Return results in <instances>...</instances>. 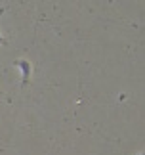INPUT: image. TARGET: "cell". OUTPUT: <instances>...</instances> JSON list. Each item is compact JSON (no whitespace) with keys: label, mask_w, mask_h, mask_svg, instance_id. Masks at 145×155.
Here are the masks:
<instances>
[{"label":"cell","mask_w":145,"mask_h":155,"mask_svg":"<svg viewBox=\"0 0 145 155\" xmlns=\"http://www.w3.org/2000/svg\"><path fill=\"white\" fill-rule=\"evenodd\" d=\"M0 44H2V46H4V44H6V40H4V38H2V37H0Z\"/></svg>","instance_id":"2"},{"label":"cell","mask_w":145,"mask_h":155,"mask_svg":"<svg viewBox=\"0 0 145 155\" xmlns=\"http://www.w3.org/2000/svg\"><path fill=\"white\" fill-rule=\"evenodd\" d=\"M15 67H19V69H21L23 84H27L29 79H31V61H27V59H17V61H15Z\"/></svg>","instance_id":"1"}]
</instances>
